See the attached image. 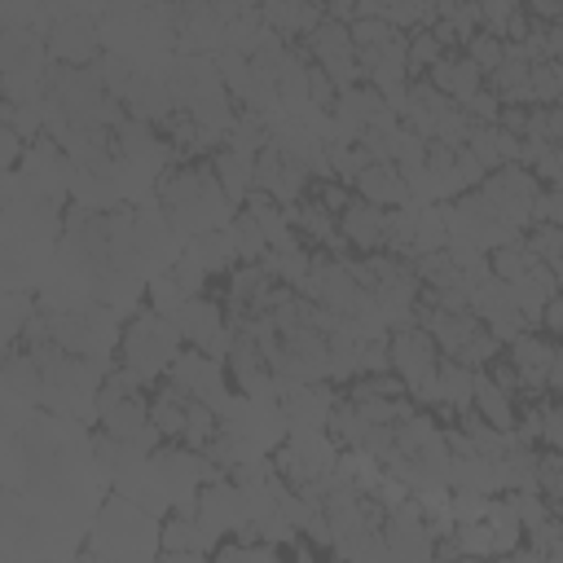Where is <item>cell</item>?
I'll return each mask as SVG.
<instances>
[{
    "label": "cell",
    "instance_id": "cell-1",
    "mask_svg": "<svg viewBox=\"0 0 563 563\" xmlns=\"http://www.w3.org/2000/svg\"><path fill=\"white\" fill-rule=\"evenodd\" d=\"M163 523L128 497H106L88 537V563H158Z\"/></svg>",
    "mask_w": 563,
    "mask_h": 563
},
{
    "label": "cell",
    "instance_id": "cell-2",
    "mask_svg": "<svg viewBox=\"0 0 563 563\" xmlns=\"http://www.w3.org/2000/svg\"><path fill=\"white\" fill-rule=\"evenodd\" d=\"M158 198H163L167 224L180 229V233L202 238V233H216V229H229L233 224V202L220 189V180H216L211 167L167 172V180L158 185Z\"/></svg>",
    "mask_w": 563,
    "mask_h": 563
},
{
    "label": "cell",
    "instance_id": "cell-3",
    "mask_svg": "<svg viewBox=\"0 0 563 563\" xmlns=\"http://www.w3.org/2000/svg\"><path fill=\"white\" fill-rule=\"evenodd\" d=\"M180 343L185 339H180V330H176L172 317H163L154 308H141L123 325V334H119V361H123V369L136 383H158L172 369V361L185 352Z\"/></svg>",
    "mask_w": 563,
    "mask_h": 563
},
{
    "label": "cell",
    "instance_id": "cell-4",
    "mask_svg": "<svg viewBox=\"0 0 563 563\" xmlns=\"http://www.w3.org/2000/svg\"><path fill=\"white\" fill-rule=\"evenodd\" d=\"M387 347H391V369L409 387V396L427 400V405H440V361L444 356H440L435 339L422 325H396Z\"/></svg>",
    "mask_w": 563,
    "mask_h": 563
},
{
    "label": "cell",
    "instance_id": "cell-5",
    "mask_svg": "<svg viewBox=\"0 0 563 563\" xmlns=\"http://www.w3.org/2000/svg\"><path fill=\"white\" fill-rule=\"evenodd\" d=\"M167 383H172L180 396H189L194 405H207V409H216V413H224L229 400H233L229 374L220 369V361H211V356L198 352V347H185V352L172 361Z\"/></svg>",
    "mask_w": 563,
    "mask_h": 563
},
{
    "label": "cell",
    "instance_id": "cell-6",
    "mask_svg": "<svg viewBox=\"0 0 563 563\" xmlns=\"http://www.w3.org/2000/svg\"><path fill=\"white\" fill-rule=\"evenodd\" d=\"M488 194V202L497 207V216L510 224V229H523L532 216H537V180L532 172H523L519 163H506L497 172H488V180L479 185Z\"/></svg>",
    "mask_w": 563,
    "mask_h": 563
},
{
    "label": "cell",
    "instance_id": "cell-7",
    "mask_svg": "<svg viewBox=\"0 0 563 563\" xmlns=\"http://www.w3.org/2000/svg\"><path fill=\"white\" fill-rule=\"evenodd\" d=\"M194 515H198V523L207 528V532H216V537H224V532H246L251 528V515H246V497H242V488L233 484V479H211V484H202V493H198V501H194Z\"/></svg>",
    "mask_w": 563,
    "mask_h": 563
},
{
    "label": "cell",
    "instance_id": "cell-8",
    "mask_svg": "<svg viewBox=\"0 0 563 563\" xmlns=\"http://www.w3.org/2000/svg\"><path fill=\"white\" fill-rule=\"evenodd\" d=\"M176 330H180V339L189 343V347H198V352H207V356H224L229 347H233V330L224 325V312H220V303H211V299H189L180 312H176Z\"/></svg>",
    "mask_w": 563,
    "mask_h": 563
},
{
    "label": "cell",
    "instance_id": "cell-9",
    "mask_svg": "<svg viewBox=\"0 0 563 563\" xmlns=\"http://www.w3.org/2000/svg\"><path fill=\"white\" fill-rule=\"evenodd\" d=\"M334 400H339V396H334L330 383H299V387H286V391H282V413H286L290 435L325 431Z\"/></svg>",
    "mask_w": 563,
    "mask_h": 563
},
{
    "label": "cell",
    "instance_id": "cell-10",
    "mask_svg": "<svg viewBox=\"0 0 563 563\" xmlns=\"http://www.w3.org/2000/svg\"><path fill=\"white\" fill-rule=\"evenodd\" d=\"M554 361H559V347L545 339V334H519L510 343V365L519 374V387L523 396H537L541 387H550V374H554Z\"/></svg>",
    "mask_w": 563,
    "mask_h": 563
},
{
    "label": "cell",
    "instance_id": "cell-11",
    "mask_svg": "<svg viewBox=\"0 0 563 563\" xmlns=\"http://www.w3.org/2000/svg\"><path fill=\"white\" fill-rule=\"evenodd\" d=\"M97 48H101V35H97V26H92L88 18H79V13L57 18V22L48 26V53H53L57 62H70V70H79L84 62H92Z\"/></svg>",
    "mask_w": 563,
    "mask_h": 563
},
{
    "label": "cell",
    "instance_id": "cell-12",
    "mask_svg": "<svg viewBox=\"0 0 563 563\" xmlns=\"http://www.w3.org/2000/svg\"><path fill=\"white\" fill-rule=\"evenodd\" d=\"M431 84L457 106H471L475 97H479V88H484V70L462 53V57H453V53H444L440 62H435V70H431Z\"/></svg>",
    "mask_w": 563,
    "mask_h": 563
},
{
    "label": "cell",
    "instance_id": "cell-13",
    "mask_svg": "<svg viewBox=\"0 0 563 563\" xmlns=\"http://www.w3.org/2000/svg\"><path fill=\"white\" fill-rule=\"evenodd\" d=\"M352 185H356L361 202H369V207H400L409 198V185L396 163H369Z\"/></svg>",
    "mask_w": 563,
    "mask_h": 563
},
{
    "label": "cell",
    "instance_id": "cell-14",
    "mask_svg": "<svg viewBox=\"0 0 563 563\" xmlns=\"http://www.w3.org/2000/svg\"><path fill=\"white\" fill-rule=\"evenodd\" d=\"M211 172H216L220 189L229 194V202H246L251 198V189H255V154H242V150L224 145L211 158Z\"/></svg>",
    "mask_w": 563,
    "mask_h": 563
},
{
    "label": "cell",
    "instance_id": "cell-15",
    "mask_svg": "<svg viewBox=\"0 0 563 563\" xmlns=\"http://www.w3.org/2000/svg\"><path fill=\"white\" fill-rule=\"evenodd\" d=\"M339 224H343V233L352 238V246H361V251L387 246V211H383V207L347 202V211L339 216Z\"/></svg>",
    "mask_w": 563,
    "mask_h": 563
},
{
    "label": "cell",
    "instance_id": "cell-16",
    "mask_svg": "<svg viewBox=\"0 0 563 563\" xmlns=\"http://www.w3.org/2000/svg\"><path fill=\"white\" fill-rule=\"evenodd\" d=\"M163 550L211 554V550H220V537L207 532V528L198 523V515H189V510H172V515L163 519Z\"/></svg>",
    "mask_w": 563,
    "mask_h": 563
},
{
    "label": "cell",
    "instance_id": "cell-17",
    "mask_svg": "<svg viewBox=\"0 0 563 563\" xmlns=\"http://www.w3.org/2000/svg\"><path fill=\"white\" fill-rule=\"evenodd\" d=\"M189 396H180L172 383H163V391L150 400V422L158 427L163 440H185V427H189Z\"/></svg>",
    "mask_w": 563,
    "mask_h": 563
},
{
    "label": "cell",
    "instance_id": "cell-18",
    "mask_svg": "<svg viewBox=\"0 0 563 563\" xmlns=\"http://www.w3.org/2000/svg\"><path fill=\"white\" fill-rule=\"evenodd\" d=\"M475 413H479L484 422H493L497 431L515 435V400H510V391H501L484 369H479V378H475Z\"/></svg>",
    "mask_w": 563,
    "mask_h": 563
},
{
    "label": "cell",
    "instance_id": "cell-19",
    "mask_svg": "<svg viewBox=\"0 0 563 563\" xmlns=\"http://www.w3.org/2000/svg\"><path fill=\"white\" fill-rule=\"evenodd\" d=\"M475 378L479 369H466L457 361H440V405L449 409H475Z\"/></svg>",
    "mask_w": 563,
    "mask_h": 563
},
{
    "label": "cell",
    "instance_id": "cell-20",
    "mask_svg": "<svg viewBox=\"0 0 563 563\" xmlns=\"http://www.w3.org/2000/svg\"><path fill=\"white\" fill-rule=\"evenodd\" d=\"M440 57H444V44L435 40V31H422L418 26V31L405 35V62H409V70H422V66L435 70Z\"/></svg>",
    "mask_w": 563,
    "mask_h": 563
},
{
    "label": "cell",
    "instance_id": "cell-21",
    "mask_svg": "<svg viewBox=\"0 0 563 563\" xmlns=\"http://www.w3.org/2000/svg\"><path fill=\"white\" fill-rule=\"evenodd\" d=\"M211 563H277V545L268 541H229L216 550Z\"/></svg>",
    "mask_w": 563,
    "mask_h": 563
},
{
    "label": "cell",
    "instance_id": "cell-22",
    "mask_svg": "<svg viewBox=\"0 0 563 563\" xmlns=\"http://www.w3.org/2000/svg\"><path fill=\"white\" fill-rule=\"evenodd\" d=\"M466 57L479 66V70H501V62H506V48H501V40L493 35V31H479L471 44H466Z\"/></svg>",
    "mask_w": 563,
    "mask_h": 563
},
{
    "label": "cell",
    "instance_id": "cell-23",
    "mask_svg": "<svg viewBox=\"0 0 563 563\" xmlns=\"http://www.w3.org/2000/svg\"><path fill=\"white\" fill-rule=\"evenodd\" d=\"M264 18L273 22V26H282V35H290V31H299V26H321V9H290V4H282V9H264Z\"/></svg>",
    "mask_w": 563,
    "mask_h": 563
},
{
    "label": "cell",
    "instance_id": "cell-24",
    "mask_svg": "<svg viewBox=\"0 0 563 563\" xmlns=\"http://www.w3.org/2000/svg\"><path fill=\"white\" fill-rule=\"evenodd\" d=\"M528 92H532V101H550V97H559L563 92V70L559 66H532L528 70Z\"/></svg>",
    "mask_w": 563,
    "mask_h": 563
},
{
    "label": "cell",
    "instance_id": "cell-25",
    "mask_svg": "<svg viewBox=\"0 0 563 563\" xmlns=\"http://www.w3.org/2000/svg\"><path fill=\"white\" fill-rule=\"evenodd\" d=\"M537 220L550 224V229H563V185L559 189H545L537 198Z\"/></svg>",
    "mask_w": 563,
    "mask_h": 563
},
{
    "label": "cell",
    "instance_id": "cell-26",
    "mask_svg": "<svg viewBox=\"0 0 563 563\" xmlns=\"http://www.w3.org/2000/svg\"><path fill=\"white\" fill-rule=\"evenodd\" d=\"M541 440L563 453V405H545V418H541Z\"/></svg>",
    "mask_w": 563,
    "mask_h": 563
},
{
    "label": "cell",
    "instance_id": "cell-27",
    "mask_svg": "<svg viewBox=\"0 0 563 563\" xmlns=\"http://www.w3.org/2000/svg\"><path fill=\"white\" fill-rule=\"evenodd\" d=\"M541 321H545V330H550V334H559V339H563V295H554V299L545 303V317H541Z\"/></svg>",
    "mask_w": 563,
    "mask_h": 563
},
{
    "label": "cell",
    "instance_id": "cell-28",
    "mask_svg": "<svg viewBox=\"0 0 563 563\" xmlns=\"http://www.w3.org/2000/svg\"><path fill=\"white\" fill-rule=\"evenodd\" d=\"M158 563H211V554H189V550H163Z\"/></svg>",
    "mask_w": 563,
    "mask_h": 563
},
{
    "label": "cell",
    "instance_id": "cell-29",
    "mask_svg": "<svg viewBox=\"0 0 563 563\" xmlns=\"http://www.w3.org/2000/svg\"><path fill=\"white\" fill-rule=\"evenodd\" d=\"M545 501H550V515L563 523V493H559V497H545Z\"/></svg>",
    "mask_w": 563,
    "mask_h": 563
},
{
    "label": "cell",
    "instance_id": "cell-30",
    "mask_svg": "<svg viewBox=\"0 0 563 563\" xmlns=\"http://www.w3.org/2000/svg\"><path fill=\"white\" fill-rule=\"evenodd\" d=\"M295 563H312V554H308V550H299V554H295Z\"/></svg>",
    "mask_w": 563,
    "mask_h": 563
}]
</instances>
